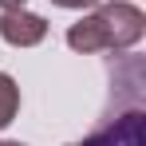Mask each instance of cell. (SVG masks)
Returning a JSON list of instances; mask_svg holds the SVG:
<instances>
[{
  "label": "cell",
  "mask_w": 146,
  "mask_h": 146,
  "mask_svg": "<svg viewBox=\"0 0 146 146\" xmlns=\"http://www.w3.org/2000/svg\"><path fill=\"white\" fill-rule=\"evenodd\" d=\"M51 4H59V8H91L99 0H51Z\"/></svg>",
  "instance_id": "obj_5"
},
{
  "label": "cell",
  "mask_w": 146,
  "mask_h": 146,
  "mask_svg": "<svg viewBox=\"0 0 146 146\" xmlns=\"http://www.w3.org/2000/svg\"><path fill=\"white\" fill-rule=\"evenodd\" d=\"M0 146H24V142H0Z\"/></svg>",
  "instance_id": "obj_7"
},
{
  "label": "cell",
  "mask_w": 146,
  "mask_h": 146,
  "mask_svg": "<svg viewBox=\"0 0 146 146\" xmlns=\"http://www.w3.org/2000/svg\"><path fill=\"white\" fill-rule=\"evenodd\" d=\"M20 115V87L8 71H0V130Z\"/></svg>",
  "instance_id": "obj_4"
},
{
  "label": "cell",
  "mask_w": 146,
  "mask_h": 146,
  "mask_svg": "<svg viewBox=\"0 0 146 146\" xmlns=\"http://www.w3.org/2000/svg\"><path fill=\"white\" fill-rule=\"evenodd\" d=\"M28 0H0V8H4V12H8V8H24Z\"/></svg>",
  "instance_id": "obj_6"
},
{
  "label": "cell",
  "mask_w": 146,
  "mask_h": 146,
  "mask_svg": "<svg viewBox=\"0 0 146 146\" xmlns=\"http://www.w3.org/2000/svg\"><path fill=\"white\" fill-rule=\"evenodd\" d=\"M44 36H48V20L44 16H36L28 8L0 12V40L4 44H12V48H36V44H44Z\"/></svg>",
  "instance_id": "obj_3"
},
{
  "label": "cell",
  "mask_w": 146,
  "mask_h": 146,
  "mask_svg": "<svg viewBox=\"0 0 146 146\" xmlns=\"http://www.w3.org/2000/svg\"><path fill=\"white\" fill-rule=\"evenodd\" d=\"M142 111L134 107V111H126L119 119L103 122L91 138H83V142H71V146H146V130H142Z\"/></svg>",
  "instance_id": "obj_2"
},
{
  "label": "cell",
  "mask_w": 146,
  "mask_h": 146,
  "mask_svg": "<svg viewBox=\"0 0 146 146\" xmlns=\"http://www.w3.org/2000/svg\"><path fill=\"white\" fill-rule=\"evenodd\" d=\"M146 36V16L130 0H107L95 12L67 28V48L95 55V51H130Z\"/></svg>",
  "instance_id": "obj_1"
}]
</instances>
